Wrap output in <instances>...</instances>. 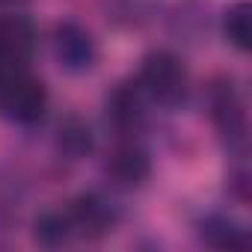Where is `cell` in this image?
<instances>
[{
  "label": "cell",
  "instance_id": "cell-1",
  "mask_svg": "<svg viewBox=\"0 0 252 252\" xmlns=\"http://www.w3.org/2000/svg\"><path fill=\"white\" fill-rule=\"evenodd\" d=\"M137 83L143 86L146 98L160 107H178V104H184V98L190 92L187 65L172 51H152L143 60Z\"/></svg>",
  "mask_w": 252,
  "mask_h": 252
},
{
  "label": "cell",
  "instance_id": "cell-2",
  "mask_svg": "<svg viewBox=\"0 0 252 252\" xmlns=\"http://www.w3.org/2000/svg\"><path fill=\"white\" fill-rule=\"evenodd\" d=\"M48 110V89L24 68L9 71L0 80V113L15 125H36Z\"/></svg>",
  "mask_w": 252,
  "mask_h": 252
},
{
  "label": "cell",
  "instance_id": "cell-3",
  "mask_svg": "<svg viewBox=\"0 0 252 252\" xmlns=\"http://www.w3.org/2000/svg\"><path fill=\"white\" fill-rule=\"evenodd\" d=\"M208 107H211V122L220 134V140L228 146V152H243L246 146V110L243 98L234 89L231 80H214L208 89Z\"/></svg>",
  "mask_w": 252,
  "mask_h": 252
},
{
  "label": "cell",
  "instance_id": "cell-4",
  "mask_svg": "<svg viewBox=\"0 0 252 252\" xmlns=\"http://www.w3.org/2000/svg\"><path fill=\"white\" fill-rule=\"evenodd\" d=\"M74 240H101L119 222V208L101 193H80L65 208Z\"/></svg>",
  "mask_w": 252,
  "mask_h": 252
},
{
  "label": "cell",
  "instance_id": "cell-5",
  "mask_svg": "<svg viewBox=\"0 0 252 252\" xmlns=\"http://www.w3.org/2000/svg\"><path fill=\"white\" fill-rule=\"evenodd\" d=\"M54 57L68 74H86L98 63V42L77 21H60L54 27Z\"/></svg>",
  "mask_w": 252,
  "mask_h": 252
},
{
  "label": "cell",
  "instance_id": "cell-6",
  "mask_svg": "<svg viewBox=\"0 0 252 252\" xmlns=\"http://www.w3.org/2000/svg\"><path fill=\"white\" fill-rule=\"evenodd\" d=\"M36 27L27 15H0V63L6 68H24L36 51Z\"/></svg>",
  "mask_w": 252,
  "mask_h": 252
},
{
  "label": "cell",
  "instance_id": "cell-7",
  "mask_svg": "<svg viewBox=\"0 0 252 252\" xmlns=\"http://www.w3.org/2000/svg\"><path fill=\"white\" fill-rule=\"evenodd\" d=\"M107 175L116 187H140L152 175V158L140 143H119L107 158Z\"/></svg>",
  "mask_w": 252,
  "mask_h": 252
},
{
  "label": "cell",
  "instance_id": "cell-8",
  "mask_svg": "<svg viewBox=\"0 0 252 252\" xmlns=\"http://www.w3.org/2000/svg\"><path fill=\"white\" fill-rule=\"evenodd\" d=\"M146 104L149 98L140 83H119L107 98V122L119 134H131L146 119Z\"/></svg>",
  "mask_w": 252,
  "mask_h": 252
},
{
  "label": "cell",
  "instance_id": "cell-9",
  "mask_svg": "<svg viewBox=\"0 0 252 252\" xmlns=\"http://www.w3.org/2000/svg\"><path fill=\"white\" fill-rule=\"evenodd\" d=\"M196 234L205 246H214V249H246L249 246L246 228L228 214H205L196 222Z\"/></svg>",
  "mask_w": 252,
  "mask_h": 252
},
{
  "label": "cell",
  "instance_id": "cell-10",
  "mask_svg": "<svg viewBox=\"0 0 252 252\" xmlns=\"http://www.w3.org/2000/svg\"><path fill=\"white\" fill-rule=\"evenodd\" d=\"M33 240L39 246H45V249L68 246L74 240V231H71L65 208H48V211H42L36 217V222H33Z\"/></svg>",
  "mask_w": 252,
  "mask_h": 252
},
{
  "label": "cell",
  "instance_id": "cell-11",
  "mask_svg": "<svg viewBox=\"0 0 252 252\" xmlns=\"http://www.w3.org/2000/svg\"><path fill=\"white\" fill-rule=\"evenodd\" d=\"M92 149H95V134L89 128V122H83L77 116H68L57 131V152L68 160H80Z\"/></svg>",
  "mask_w": 252,
  "mask_h": 252
},
{
  "label": "cell",
  "instance_id": "cell-12",
  "mask_svg": "<svg viewBox=\"0 0 252 252\" xmlns=\"http://www.w3.org/2000/svg\"><path fill=\"white\" fill-rule=\"evenodd\" d=\"M222 36L240 54L249 51V45H252V9H249V3H234V6L225 9V15H222Z\"/></svg>",
  "mask_w": 252,
  "mask_h": 252
},
{
  "label": "cell",
  "instance_id": "cell-13",
  "mask_svg": "<svg viewBox=\"0 0 252 252\" xmlns=\"http://www.w3.org/2000/svg\"><path fill=\"white\" fill-rule=\"evenodd\" d=\"M107 6H110L116 21L140 24V21H146L152 15V9L158 6V0H107Z\"/></svg>",
  "mask_w": 252,
  "mask_h": 252
},
{
  "label": "cell",
  "instance_id": "cell-14",
  "mask_svg": "<svg viewBox=\"0 0 252 252\" xmlns=\"http://www.w3.org/2000/svg\"><path fill=\"white\" fill-rule=\"evenodd\" d=\"M9 71H12V68H6V65H3V63H0V80H3V77H6V74H9ZM15 71H18V68H15Z\"/></svg>",
  "mask_w": 252,
  "mask_h": 252
}]
</instances>
